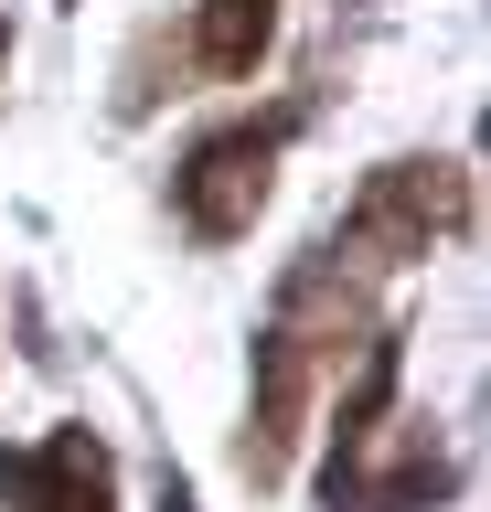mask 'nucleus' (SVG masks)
I'll return each instance as SVG.
<instances>
[{
	"label": "nucleus",
	"mask_w": 491,
	"mask_h": 512,
	"mask_svg": "<svg viewBox=\"0 0 491 512\" xmlns=\"http://www.w3.org/2000/svg\"><path fill=\"white\" fill-rule=\"evenodd\" d=\"M278 43V0H193V64L203 75H257V54Z\"/></svg>",
	"instance_id": "423d86ee"
},
{
	"label": "nucleus",
	"mask_w": 491,
	"mask_h": 512,
	"mask_svg": "<svg viewBox=\"0 0 491 512\" xmlns=\"http://www.w3.org/2000/svg\"><path fill=\"white\" fill-rule=\"evenodd\" d=\"M470 171L459 160H385V171H363L353 214H342V246L363 256V267H417V256H438L449 235H470Z\"/></svg>",
	"instance_id": "f03ea898"
},
{
	"label": "nucleus",
	"mask_w": 491,
	"mask_h": 512,
	"mask_svg": "<svg viewBox=\"0 0 491 512\" xmlns=\"http://www.w3.org/2000/svg\"><path fill=\"white\" fill-rule=\"evenodd\" d=\"M161 512H203V502H193V480H182V470H161Z\"/></svg>",
	"instance_id": "0eeeda50"
},
{
	"label": "nucleus",
	"mask_w": 491,
	"mask_h": 512,
	"mask_svg": "<svg viewBox=\"0 0 491 512\" xmlns=\"http://www.w3.org/2000/svg\"><path fill=\"white\" fill-rule=\"evenodd\" d=\"M289 128H299V107H267V118H235V128H214V139H193V150H182L171 203H182V224H193L203 246L257 235L267 192H278V150H289Z\"/></svg>",
	"instance_id": "7ed1b4c3"
},
{
	"label": "nucleus",
	"mask_w": 491,
	"mask_h": 512,
	"mask_svg": "<svg viewBox=\"0 0 491 512\" xmlns=\"http://www.w3.org/2000/svg\"><path fill=\"white\" fill-rule=\"evenodd\" d=\"M0 502L11 512H118V459L97 427H54L33 448H0Z\"/></svg>",
	"instance_id": "39448f33"
},
{
	"label": "nucleus",
	"mask_w": 491,
	"mask_h": 512,
	"mask_svg": "<svg viewBox=\"0 0 491 512\" xmlns=\"http://www.w3.org/2000/svg\"><path fill=\"white\" fill-rule=\"evenodd\" d=\"M0 54H11V32H0Z\"/></svg>",
	"instance_id": "6e6552de"
},
{
	"label": "nucleus",
	"mask_w": 491,
	"mask_h": 512,
	"mask_svg": "<svg viewBox=\"0 0 491 512\" xmlns=\"http://www.w3.org/2000/svg\"><path fill=\"white\" fill-rule=\"evenodd\" d=\"M395 374H406V331H374L353 395H342V427H331V459H321V512H427L459 491L449 438L427 416H395Z\"/></svg>",
	"instance_id": "f257e3e1"
},
{
	"label": "nucleus",
	"mask_w": 491,
	"mask_h": 512,
	"mask_svg": "<svg viewBox=\"0 0 491 512\" xmlns=\"http://www.w3.org/2000/svg\"><path fill=\"white\" fill-rule=\"evenodd\" d=\"M310 384H321V352L299 342L289 320L257 331V395H246V480L278 491L299 459V427H310Z\"/></svg>",
	"instance_id": "20e7f679"
}]
</instances>
